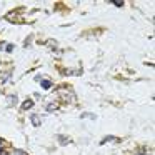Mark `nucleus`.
I'll list each match as a JSON object with an SVG mask.
<instances>
[{
	"label": "nucleus",
	"instance_id": "obj_3",
	"mask_svg": "<svg viewBox=\"0 0 155 155\" xmlns=\"http://www.w3.org/2000/svg\"><path fill=\"white\" fill-rule=\"evenodd\" d=\"M32 105H34V102H32V100H28V102H25V104H24V108H30Z\"/></svg>",
	"mask_w": 155,
	"mask_h": 155
},
{
	"label": "nucleus",
	"instance_id": "obj_4",
	"mask_svg": "<svg viewBox=\"0 0 155 155\" xmlns=\"http://www.w3.org/2000/svg\"><path fill=\"white\" fill-rule=\"evenodd\" d=\"M47 108H48V110H55V108H57V105H55V104H50Z\"/></svg>",
	"mask_w": 155,
	"mask_h": 155
},
{
	"label": "nucleus",
	"instance_id": "obj_1",
	"mask_svg": "<svg viewBox=\"0 0 155 155\" xmlns=\"http://www.w3.org/2000/svg\"><path fill=\"white\" fill-rule=\"evenodd\" d=\"M52 87V84L48 80H42V88H45V90H48V88Z\"/></svg>",
	"mask_w": 155,
	"mask_h": 155
},
{
	"label": "nucleus",
	"instance_id": "obj_2",
	"mask_svg": "<svg viewBox=\"0 0 155 155\" xmlns=\"http://www.w3.org/2000/svg\"><path fill=\"white\" fill-rule=\"evenodd\" d=\"M32 122H34V125H38L40 124V118H38L37 115H34V117H32Z\"/></svg>",
	"mask_w": 155,
	"mask_h": 155
}]
</instances>
